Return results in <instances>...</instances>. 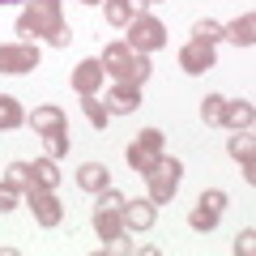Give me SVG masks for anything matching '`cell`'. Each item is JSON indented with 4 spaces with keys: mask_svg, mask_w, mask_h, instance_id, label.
Returning a JSON list of instances; mask_svg holds the SVG:
<instances>
[{
    "mask_svg": "<svg viewBox=\"0 0 256 256\" xmlns=\"http://www.w3.org/2000/svg\"><path fill=\"white\" fill-rule=\"evenodd\" d=\"M22 34V43H52V47H68V38H73V30L64 26V9L60 0H26V9L18 13V26H13Z\"/></svg>",
    "mask_w": 256,
    "mask_h": 256,
    "instance_id": "1",
    "label": "cell"
},
{
    "mask_svg": "<svg viewBox=\"0 0 256 256\" xmlns=\"http://www.w3.org/2000/svg\"><path fill=\"white\" fill-rule=\"evenodd\" d=\"M98 60H102V73H107V77H116V82H128V86H146V82H150V73H154L150 56L132 52L128 43H111V47H102Z\"/></svg>",
    "mask_w": 256,
    "mask_h": 256,
    "instance_id": "2",
    "label": "cell"
},
{
    "mask_svg": "<svg viewBox=\"0 0 256 256\" xmlns=\"http://www.w3.org/2000/svg\"><path fill=\"white\" fill-rule=\"evenodd\" d=\"M180 180H184V166H180V158H158L154 162V171H146V188H150V201L154 205H166L180 192Z\"/></svg>",
    "mask_w": 256,
    "mask_h": 256,
    "instance_id": "3",
    "label": "cell"
},
{
    "mask_svg": "<svg viewBox=\"0 0 256 256\" xmlns=\"http://www.w3.org/2000/svg\"><path fill=\"white\" fill-rule=\"evenodd\" d=\"M128 38L124 43L132 47V52H141V56H150V52H158V47H166V26L154 18V13H137V18L128 22Z\"/></svg>",
    "mask_w": 256,
    "mask_h": 256,
    "instance_id": "4",
    "label": "cell"
},
{
    "mask_svg": "<svg viewBox=\"0 0 256 256\" xmlns=\"http://www.w3.org/2000/svg\"><path fill=\"white\" fill-rule=\"evenodd\" d=\"M158 158H162V132H158V128H141L137 141L128 146V166L137 175H146V171H154Z\"/></svg>",
    "mask_w": 256,
    "mask_h": 256,
    "instance_id": "5",
    "label": "cell"
},
{
    "mask_svg": "<svg viewBox=\"0 0 256 256\" xmlns=\"http://www.w3.org/2000/svg\"><path fill=\"white\" fill-rule=\"evenodd\" d=\"M26 205L43 230H56L64 222V205L56 201V188H26Z\"/></svg>",
    "mask_w": 256,
    "mask_h": 256,
    "instance_id": "6",
    "label": "cell"
},
{
    "mask_svg": "<svg viewBox=\"0 0 256 256\" xmlns=\"http://www.w3.org/2000/svg\"><path fill=\"white\" fill-rule=\"evenodd\" d=\"M38 60H43V52H38V43H0V73H30V68H38Z\"/></svg>",
    "mask_w": 256,
    "mask_h": 256,
    "instance_id": "7",
    "label": "cell"
},
{
    "mask_svg": "<svg viewBox=\"0 0 256 256\" xmlns=\"http://www.w3.org/2000/svg\"><path fill=\"white\" fill-rule=\"evenodd\" d=\"M180 68L188 77H201L214 68V47L210 43H196V38H188V43L180 47Z\"/></svg>",
    "mask_w": 256,
    "mask_h": 256,
    "instance_id": "8",
    "label": "cell"
},
{
    "mask_svg": "<svg viewBox=\"0 0 256 256\" xmlns=\"http://www.w3.org/2000/svg\"><path fill=\"white\" fill-rule=\"evenodd\" d=\"M102 102H107V111H111V116H132V111L141 107V86L116 82V86L107 90V98H102Z\"/></svg>",
    "mask_w": 256,
    "mask_h": 256,
    "instance_id": "9",
    "label": "cell"
},
{
    "mask_svg": "<svg viewBox=\"0 0 256 256\" xmlns=\"http://www.w3.org/2000/svg\"><path fill=\"white\" fill-rule=\"evenodd\" d=\"M102 77H107V73H102V60L90 56V60H82L73 68V90L82 94V98H86V94H98L102 90Z\"/></svg>",
    "mask_w": 256,
    "mask_h": 256,
    "instance_id": "10",
    "label": "cell"
},
{
    "mask_svg": "<svg viewBox=\"0 0 256 256\" xmlns=\"http://www.w3.org/2000/svg\"><path fill=\"white\" fill-rule=\"evenodd\" d=\"M120 218H124V226L128 230H146V226H154V218H158V205L150 201H124V210H120Z\"/></svg>",
    "mask_w": 256,
    "mask_h": 256,
    "instance_id": "11",
    "label": "cell"
},
{
    "mask_svg": "<svg viewBox=\"0 0 256 256\" xmlns=\"http://www.w3.org/2000/svg\"><path fill=\"white\" fill-rule=\"evenodd\" d=\"M256 120V107L248 98H226V107H222V124L230 128V132H248Z\"/></svg>",
    "mask_w": 256,
    "mask_h": 256,
    "instance_id": "12",
    "label": "cell"
},
{
    "mask_svg": "<svg viewBox=\"0 0 256 256\" xmlns=\"http://www.w3.org/2000/svg\"><path fill=\"white\" fill-rule=\"evenodd\" d=\"M150 9V0H102V18L111 26H128V22L137 18V13Z\"/></svg>",
    "mask_w": 256,
    "mask_h": 256,
    "instance_id": "13",
    "label": "cell"
},
{
    "mask_svg": "<svg viewBox=\"0 0 256 256\" xmlns=\"http://www.w3.org/2000/svg\"><path fill=\"white\" fill-rule=\"evenodd\" d=\"M26 124L34 128L38 137H47V132H64L68 128V116L60 107H34V116H26Z\"/></svg>",
    "mask_w": 256,
    "mask_h": 256,
    "instance_id": "14",
    "label": "cell"
},
{
    "mask_svg": "<svg viewBox=\"0 0 256 256\" xmlns=\"http://www.w3.org/2000/svg\"><path fill=\"white\" fill-rule=\"evenodd\" d=\"M226 150H230V158L244 166V180H248V184H256V162H252L256 146H252V137H248V132H235V137L226 141Z\"/></svg>",
    "mask_w": 256,
    "mask_h": 256,
    "instance_id": "15",
    "label": "cell"
},
{
    "mask_svg": "<svg viewBox=\"0 0 256 256\" xmlns=\"http://www.w3.org/2000/svg\"><path fill=\"white\" fill-rule=\"evenodd\" d=\"M222 38H230L239 47H252L256 43V13H239L230 26H222Z\"/></svg>",
    "mask_w": 256,
    "mask_h": 256,
    "instance_id": "16",
    "label": "cell"
},
{
    "mask_svg": "<svg viewBox=\"0 0 256 256\" xmlns=\"http://www.w3.org/2000/svg\"><path fill=\"white\" fill-rule=\"evenodd\" d=\"M94 235H98L102 244H111L116 235H124V218H120V210H94Z\"/></svg>",
    "mask_w": 256,
    "mask_h": 256,
    "instance_id": "17",
    "label": "cell"
},
{
    "mask_svg": "<svg viewBox=\"0 0 256 256\" xmlns=\"http://www.w3.org/2000/svg\"><path fill=\"white\" fill-rule=\"evenodd\" d=\"M77 184H82L86 192H102L111 184V171L102 162H82V166H77Z\"/></svg>",
    "mask_w": 256,
    "mask_h": 256,
    "instance_id": "18",
    "label": "cell"
},
{
    "mask_svg": "<svg viewBox=\"0 0 256 256\" xmlns=\"http://www.w3.org/2000/svg\"><path fill=\"white\" fill-rule=\"evenodd\" d=\"M26 124V111L13 94H0V132H13V128Z\"/></svg>",
    "mask_w": 256,
    "mask_h": 256,
    "instance_id": "19",
    "label": "cell"
},
{
    "mask_svg": "<svg viewBox=\"0 0 256 256\" xmlns=\"http://www.w3.org/2000/svg\"><path fill=\"white\" fill-rule=\"evenodd\" d=\"M30 175H34V188H56V184H60V166H56V158H38V162H30Z\"/></svg>",
    "mask_w": 256,
    "mask_h": 256,
    "instance_id": "20",
    "label": "cell"
},
{
    "mask_svg": "<svg viewBox=\"0 0 256 256\" xmlns=\"http://www.w3.org/2000/svg\"><path fill=\"white\" fill-rule=\"evenodd\" d=\"M82 111H86V120H90L94 128H107V120H111L107 102H102L98 94H86V98H82Z\"/></svg>",
    "mask_w": 256,
    "mask_h": 256,
    "instance_id": "21",
    "label": "cell"
},
{
    "mask_svg": "<svg viewBox=\"0 0 256 256\" xmlns=\"http://www.w3.org/2000/svg\"><path fill=\"white\" fill-rule=\"evenodd\" d=\"M4 180H9L18 192L34 188V175H30V162H9V166H4Z\"/></svg>",
    "mask_w": 256,
    "mask_h": 256,
    "instance_id": "22",
    "label": "cell"
},
{
    "mask_svg": "<svg viewBox=\"0 0 256 256\" xmlns=\"http://www.w3.org/2000/svg\"><path fill=\"white\" fill-rule=\"evenodd\" d=\"M68 146H73V141H68V128H64V132H47V137H43L47 158H56V162H60V158L68 154Z\"/></svg>",
    "mask_w": 256,
    "mask_h": 256,
    "instance_id": "23",
    "label": "cell"
},
{
    "mask_svg": "<svg viewBox=\"0 0 256 256\" xmlns=\"http://www.w3.org/2000/svg\"><path fill=\"white\" fill-rule=\"evenodd\" d=\"M218 218H222V214L205 210V205H192V214H188V226H192V230H214V226H218Z\"/></svg>",
    "mask_w": 256,
    "mask_h": 256,
    "instance_id": "24",
    "label": "cell"
},
{
    "mask_svg": "<svg viewBox=\"0 0 256 256\" xmlns=\"http://www.w3.org/2000/svg\"><path fill=\"white\" fill-rule=\"evenodd\" d=\"M222 107H226L222 94H205V98H201V120H205V124H222Z\"/></svg>",
    "mask_w": 256,
    "mask_h": 256,
    "instance_id": "25",
    "label": "cell"
},
{
    "mask_svg": "<svg viewBox=\"0 0 256 256\" xmlns=\"http://www.w3.org/2000/svg\"><path fill=\"white\" fill-rule=\"evenodd\" d=\"M192 38H196V43H210V47H214V43L222 38V26L205 18V22H196V26H192Z\"/></svg>",
    "mask_w": 256,
    "mask_h": 256,
    "instance_id": "26",
    "label": "cell"
},
{
    "mask_svg": "<svg viewBox=\"0 0 256 256\" xmlns=\"http://www.w3.org/2000/svg\"><path fill=\"white\" fill-rule=\"evenodd\" d=\"M94 196H98V205H94V210H124V201H128L124 192H116L111 184H107L102 192H94Z\"/></svg>",
    "mask_w": 256,
    "mask_h": 256,
    "instance_id": "27",
    "label": "cell"
},
{
    "mask_svg": "<svg viewBox=\"0 0 256 256\" xmlns=\"http://www.w3.org/2000/svg\"><path fill=\"white\" fill-rule=\"evenodd\" d=\"M196 205H205V210L222 214V210H226V192H222V188H205L201 196H196Z\"/></svg>",
    "mask_w": 256,
    "mask_h": 256,
    "instance_id": "28",
    "label": "cell"
},
{
    "mask_svg": "<svg viewBox=\"0 0 256 256\" xmlns=\"http://www.w3.org/2000/svg\"><path fill=\"white\" fill-rule=\"evenodd\" d=\"M18 196H22V192H18V188H13V184H9V180L0 184V214H9V210H18Z\"/></svg>",
    "mask_w": 256,
    "mask_h": 256,
    "instance_id": "29",
    "label": "cell"
},
{
    "mask_svg": "<svg viewBox=\"0 0 256 256\" xmlns=\"http://www.w3.org/2000/svg\"><path fill=\"white\" fill-rule=\"evenodd\" d=\"M252 248H256V230H252V226H248V230H244V235H239V239H235V256H252Z\"/></svg>",
    "mask_w": 256,
    "mask_h": 256,
    "instance_id": "30",
    "label": "cell"
},
{
    "mask_svg": "<svg viewBox=\"0 0 256 256\" xmlns=\"http://www.w3.org/2000/svg\"><path fill=\"white\" fill-rule=\"evenodd\" d=\"M82 4H102V0H82Z\"/></svg>",
    "mask_w": 256,
    "mask_h": 256,
    "instance_id": "31",
    "label": "cell"
},
{
    "mask_svg": "<svg viewBox=\"0 0 256 256\" xmlns=\"http://www.w3.org/2000/svg\"><path fill=\"white\" fill-rule=\"evenodd\" d=\"M0 4H18V0H0Z\"/></svg>",
    "mask_w": 256,
    "mask_h": 256,
    "instance_id": "32",
    "label": "cell"
},
{
    "mask_svg": "<svg viewBox=\"0 0 256 256\" xmlns=\"http://www.w3.org/2000/svg\"><path fill=\"white\" fill-rule=\"evenodd\" d=\"M150 4H158V0H150Z\"/></svg>",
    "mask_w": 256,
    "mask_h": 256,
    "instance_id": "33",
    "label": "cell"
}]
</instances>
